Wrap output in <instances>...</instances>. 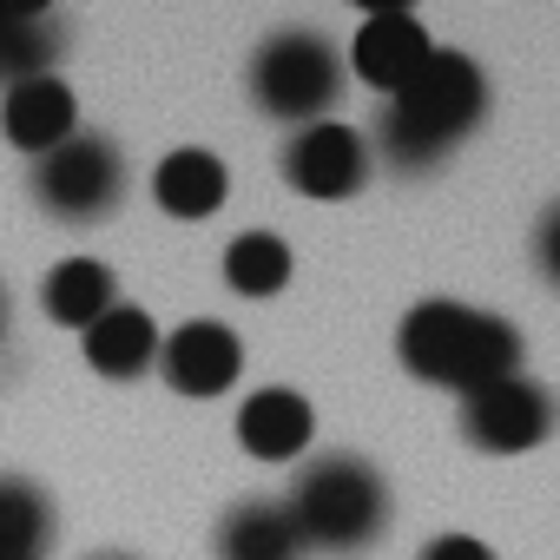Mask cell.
<instances>
[{
  "label": "cell",
  "mask_w": 560,
  "mask_h": 560,
  "mask_svg": "<svg viewBox=\"0 0 560 560\" xmlns=\"http://www.w3.org/2000/svg\"><path fill=\"white\" fill-rule=\"evenodd\" d=\"M224 191H231V172H224V159L218 152H205V145H178V152H165L159 159V172H152V198H159V211H172V218H211L218 205H224Z\"/></svg>",
  "instance_id": "cell-14"
},
{
  "label": "cell",
  "mask_w": 560,
  "mask_h": 560,
  "mask_svg": "<svg viewBox=\"0 0 560 560\" xmlns=\"http://www.w3.org/2000/svg\"><path fill=\"white\" fill-rule=\"evenodd\" d=\"M224 284L237 298H277L291 284V244L270 231H244L224 244Z\"/></svg>",
  "instance_id": "cell-18"
},
{
  "label": "cell",
  "mask_w": 560,
  "mask_h": 560,
  "mask_svg": "<svg viewBox=\"0 0 560 560\" xmlns=\"http://www.w3.org/2000/svg\"><path fill=\"white\" fill-rule=\"evenodd\" d=\"M547 429H553V396L527 370L462 396V442L481 455H527L547 442Z\"/></svg>",
  "instance_id": "cell-6"
},
{
  "label": "cell",
  "mask_w": 560,
  "mask_h": 560,
  "mask_svg": "<svg viewBox=\"0 0 560 560\" xmlns=\"http://www.w3.org/2000/svg\"><path fill=\"white\" fill-rule=\"evenodd\" d=\"M159 370H165V383L178 396H198L205 402V396H224L244 376V343L218 317H198V324H185V330H172L159 343Z\"/></svg>",
  "instance_id": "cell-9"
},
{
  "label": "cell",
  "mask_w": 560,
  "mask_h": 560,
  "mask_svg": "<svg viewBox=\"0 0 560 560\" xmlns=\"http://www.w3.org/2000/svg\"><path fill=\"white\" fill-rule=\"evenodd\" d=\"M0 132L8 145H21L27 159H47L54 145H67L80 132V100L60 73H40V80H21L0 100Z\"/></svg>",
  "instance_id": "cell-10"
},
{
  "label": "cell",
  "mask_w": 560,
  "mask_h": 560,
  "mask_svg": "<svg viewBox=\"0 0 560 560\" xmlns=\"http://www.w3.org/2000/svg\"><path fill=\"white\" fill-rule=\"evenodd\" d=\"M534 257H540V270L560 284V205L540 218V231H534Z\"/></svg>",
  "instance_id": "cell-20"
},
{
  "label": "cell",
  "mask_w": 560,
  "mask_h": 560,
  "mask_svg": "<svg viewBox=\"0 0 560 560\" xmlns=\"http://www.w3.org/2000/svg\"><path fill=\"white\" fill-rule=\"evenodd\" d=\"M363 14H370V21L357 27L350 67H357V80H363V86H376V93H389V100H396V93L422 73V60L435 54V40L422 34V21H416L409 0H370Z\"/></svg>",
  "instance_id": "cell-7"
},
{
  "label": "cell",
  "mask_w": 560,
  "mask_h": 560,
  "mask_svg": "<svg viewBox=\"0 0 560 560\" xmlns=\"http://www.w3.org/2000/svg\"><path fill=\"white\" fill-rule=\"evenodd\" d=\"M250 100L264 119L277 126H324L343 100V60L324 34L311 27H284V34H270L250 60Z\"/></svg>",
  "instance_id": "cell-4"
},
{
  "label": "cell",
  "mask_w": 560,
  "mask_h": 560,
  "mask_svg": "<svg viewBox=\"0 0 560 560\" xmlns=\"http://www.w3.org/2000/svg\"><path fill=\"white\" fill-rule=\"evenodd\" d=\"M80 350L106 383H132L159 363V324L139 304H113L93 330H80Z\"/></svg>",
  "instance_id": "cell-12"
},
{
  "label": "cell",
  "mask_w": 560,
  "mask_h": 560,
  "mask_svg": "<svg viewBox=\"0 0 560 560\" xmlns=\"http://www.w3.org/2000/svg\"><path fill=\"white\" fill-rule=\"evenodd\" d=\"M218 560H304V540L277 501H237L218 521Z\"/></svg>",
  "instance_id": "cell-16"
},
{
  "label": "cell",
  "mask_w": 560,
  "mask_h": 560,
  "mask_svg": "<svg viewBox=\"0 0 560 560\" xmlns=\"http://www.w3.org/2000/svg\"><path fill=\"white\" fill-rule=\"evenodd\" d=\"M311 435H317V409L298 389H257L237 409V442L257 462H298L311 448Z\"/></svg>",
  "instance_id": "cell-11"
},
{
  "label": "cell",
  "mask_w": 560,
  "mask_h": 560,
  "mask_svg": "<svg viewBox=\"0 0 560 560\" xmlns=\"http://www.w3.org/2000/svg\"><path fill=\"white\" fill-rule=\"evenodd\" d=\"M284 178H291V191H304V198H317V205L357 198L363 178H370V145H363V132L343 126V119L304 126V132H291V145H284Z\"/></svg>",
  "instance_id": "cell-8"
},
{
  "label": "cell",
  "mask_w": 560,
  "mask_h": 560,
  "mask_svg": "<svg viewBox=\"0 0 560 560\" xmlns=\"http://www.w3.org/2000/svg\"><path fill=\"white\" fill-rule=\"evenodd\" d=\"M93 560H132V553H93Z\"/></svg>",
  "instance_id": "cell-22"
},
{
  "label": "cell",
  "mask_w": 560,
  "mask_h": 560,
  "mask_svg": "<svg viewBox=\"0 0 560 560\" xmlns=\"http://www.w3.org/2000/svg\"><path fill=\"white\" fill-rule=\"evenodd\" d=\"M67 47V27L54 8H27V0H0V86H21L54 73Z\"/></svg>",
  "instance_id": "cell-13"
},
{
  "label": "cell",
  "mask_w": 560,
  "mask_h": 560,
  "mask_svg": "<svg viewBox=\"0 0 560 560\" xmlns=\"http://www.w3.org/2000/svg\"><path fill=\"white\" fill-rule=\"evenodd\" d=\"M396 357L416 383H435V389H455V396H475L501 376H521V330L494 311H475V304H448V298H429L402 317L396 330Z\"/></svg>",
  "instance_id": "cell-1"
},
{
  "label": "cell",
  "mask_w": 560,
  "mask_h": 560,
  "mask_svg": "<svg viewBox=\"0 0 560 560\" xmlns=\"http://www.w3.org/2000/svg\"><path fill=\"white\" fill-rule=\"evenodd\" d=\"M481 113H488L481 67L468 54H455V47H435L422 60V73L383 113V159L396 172H429L481 126Z\"/></svg>",
  "instance_id": "cell-2"
},
{
  "label": "cell",
  "mask_w": 560,
  "mask_h": 560,
  "mask_svg": "<svg viewBox=\"0 0 560 560\" xmlns=\"http://www.w3.org/2000/svg\"><path fill=\"white\" fill-rule=\"evenodd\" d=\"M54 547V501L27 475H0V553L8 560H40Z\"/></svg>",
  "instance_id": "cell-17"
},
{
  "label": "cell",
  "mask_w": 560,
  "mask_h": 560,
  "mask_svg": "<svg viewBox=\"0 0 560 560\" xmlns=\"http://www.w3.org/2000/svg\"><path fill=\"white\" fill-rule=\"evenodd\" d=\"M284 514H291V527H298L304 547L363 553V547H376L383 527H389V488H383V475H376L363 455H317V462L298 475Z\"/></svg>",
  "instance_id": "cell-3"
},
{
  "label": "cell",
  "mask_w": 560,
  "mask_h": 560,
  "mask_svg": "<svg viewBox=\"0 0 560 560\" xmlns=\"http://www.w3.org/2000/svg\"><path fill=\"white\" fill-rule=\"evenodd\" d=\"M119 304V277L100 264V257H67L47 270V284H40V311L67 330H93L106 311Z\"/></svg>",
  "instance_id": "cell-15"
},
{
  "label": "cell",
  "mask_w": 560,
  "mask_h": 560,
  "mask_svg": "<svg viewBox=\"0 0 560 560\" xmlns=\"http://www.w3.org/2000/svg\"><path fill=\"white\" fill-rule=\"evenodd\" d=\"M422 560H494V553H488V540H475V534H442V540L422 547Z\"/></svg>",
  "instance_id": "cell-19"
},
{
  "label": "cell",
  "mask_w": 560,
  "mask_h": 560,
  "mask_svg": "<svg viewBox=\"0 0 560 560\" xmlns=\"http://www.w3.org/2000/svg\"><path fill=\"white\" fill-rule=\"evenodd\" d=\"M0 560H8V553H0Z\"/></svg>",
  "instance_id": "cell-23"
},
{
  "label": "cell",
  "mask_w": 560,
  "mask_h": 560,
  "mask_svg": "<svg viewBox=\"0 0 560 560\" xmlns=\"http://www.w3.org/2000/svg\"><path fill=\"white\" fill-rule=\"evenodd\" d=\"M34 198L60 224H100L126 198V159L100 132H73L47 159H34Z\"/></svg>",
  "instance_id": "cell-5"
},
{
  "label": "cell",
  "mask_w": 560,
  "mask_h": 560,
  "mask_svg": "<svg viewBox=\"0 0 560 560\" xmlns=\"http://www.w3.org/2000/svg\"><path fill=\"white\" fill-rule=\"evenodd\" d=\"M0 330H8V291H0Z\"/></svg>",
  "instance_id": "cell-21"
}]
</instances>
